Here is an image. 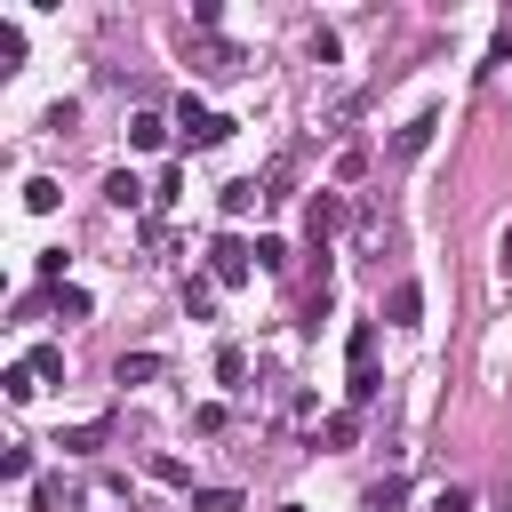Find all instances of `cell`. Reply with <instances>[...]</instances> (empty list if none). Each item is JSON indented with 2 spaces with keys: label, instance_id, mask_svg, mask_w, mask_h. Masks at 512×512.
<instances>
[{
  "label": "cell",
  "instance_id": "cell-1",
  "mask_svg": "<svg viewBox=\"0 0 512 512\" xmlns=\"http://www.w3.org/2000/svg\"><path fill=\"white\" fill-rule=\"evenodd\" d=\"M176 128H184V144H200V152H208V144H232V128H240V120L208 112L200 96H184V104H176Z\"/></svg>",
  "mask_w": 512,
  "mask_h": 512
},
{
  "label": "cell",
  "instance_id": "cell-7",
  "mask_svg": "<svg viewBox=\"0 0 512 512\" xmlns=\"http://www.w3.org/2000/svg\"><path fill=\"white\" fill-rule=\"evenodd\" d=\"M264 200H272V192H264L256 176H232V184H224V216H232V224H240L248 208H264Z\"/></svg>",
  "mask_w": 512,
  "mask_h": 512
},
{
  "label": "cell",
  "instance_id": "cell-10",
  "mask_svg": "<svg viewBox=\"0 0 512 512\" xmlns=\"http://www.w3.org/2000/svg\"><path fill=\"white\" fill-rule=\"evenodd\" d=\"M344 360H352V368H376V320H352V336H344Z\"/></svg>",
  "mask_w": 512,
  "mask_h": 512
},
{
  "label": "cell",
  "instance_id": "cell-19",
  "mask_svg": "<svg viewBox=\"0 0 512 512\" xmlns=\"http://www.w3.org/2000/svg\"><path fill=\"white\" fill-rule=\"evenodd\" d=\"M0 384H8V400H16V408H24V400H32V392H40V376H32V360H16V368H8V376H0Z\"/></svg>",
  "mask_w": 512,
  "mask_h": 512
},
{
  "label": "cell",
  "instance_id": "cell-15",
  "mask_svg": "<svg viewBox=\"0 0 512 512\" xmlns=\"http://www.w3.org/2000/svg\"><path fill=\"white\" fill-rule=\"evenodd\" d=\"M216 312V280H184V320H208Z\"/></svg>",
  "mask_w": 512,
  "mask_h": 512
},
{
  "label": "cell",
  "instance_id": "cell-4",
  "mask_svg": "<svg viewBox=\"0 0 512 512\" xmlns=\"http://www.w3.org/2000/svg\"><path fill=\"white\" fill-rule=\"evenodd\" d=\"M304 232H312V240L344 232V200H336V192H312V208H304Z\"/></svg>",
  "mask_w": 512,
  "mask_h": 512
},
{
  "label": "cell",
  "instance_id": "cell-14",
  "mask_svg": "<svg viewBox=\"0 0 512 512\" xmlns=\"http://www.w3.org/2000/svg\"><path fill=\"white\" fill-rule=\"evenodd\" d=\"M104 200H112V208H136V200H144V184H136L128 168H112V176H104Z\"/></svg>",
  "mask_w": 512,
  "mask_h": 512
},
{
  "label": "cell",
  "instance_id": "cell-12",
  "mask_svg": "<svg viewBox=\"0 0 512 512\" xmlns=\"http://www.w3.org/2000/svg\"><path fill=\"white\" fill-rule=\"evenodd\" d=\"M320 440H328V448H352V440H360V408H336V416H320Z\"/></svg>",
  "mask_w": 512,
  "mask_h": 512
},
{
  "label": "cell",
  "instance_id": "cell-26",
  "mask_svg": "<svg viewBox=\"0 0 512 512\" xmlns=\"http://www.w3.org/2000/svg\"><path fill=\"white\" fill-rule=\"evenodd\" d=\"M56 312L64 320H88V288H56Z\"/></svg>",
  "mask_w": 512,
  "mask_h": 512
},
{
  "label": "cell",
  "instance_id": "cell-25",
  "mask_svg": "<svg viewBox=\"0 0 512 512\" xmlns=\"http://www.w3.org/2000/svg\"><path fill=\"white\" fill-rule=\"evenodd\" d=\"M432 512H472V488H464V480H448V488L432 496Z\"/></svg>",
  "mask_w": 512,
  "mask_h": 512
},
{
  "label": "cell",
  "instance_id": "cell-11",
  "mask_svg": "<svg viewBox=\"0 0 512 512\" xmlns=\"http://www.w3.org/2000/svg\"><path fill=\"white\" fill-rule=\"evenodd\" d=\"M160 368H168L160 352H120V368H112V376H120V384H152Z\"/></svg>",
  "mask_w": 512,
  "mask_h": 512
},
{
  "label": "cell",
  "instance_id": "cell-28",
  "mask_svg": "<svg viewBox=\"0 0 512 512\" xmlns=\"http://www.w3.org/2000/svg\"><path fill=\"white\" fill-rule=\"evenodd\" d=\"M280 512H304V504H280Z\"/></svg>",
  "mask_w": 512,
  "mask_h": 512
},
{
  "label": "cell",
  "instance_id": "cell-8",
  "mask_svg": "<svg viewBox=\"0 0 512 512\" xmlns=\"http://www.w3.org/2000/svg\"><path fill=\"white\" fill-rule=\"evenodd\" d=\"M400 504H408V480H400V472L368 480V496H360V512H400Z\"/></svg>",
  "mask_w": 512,
  "mask_h": 512
},
{
  "label": "cell",
  "instance_id": "cell-21",
  "mask_svg": "<svg viewBox=\"0 0 512 512\" xmlns=\"http://www.w3.org/2000/svg\"><path fill=\"white\" fill-rule=\"evenodd\" d=\"M240 376H248V352L224 344V352H216V384H240Z\"/></svg>",
  "mask_w": 512,
  "mask_h": 512
},
{
  "label": "cell",
  "instance_id": "cell-22",
  "mask_svg": "<svg viewBox=\"0 0 512 512\" xmlns=\"http://www.w3.org/2000/svg\"><path fill=\"white\" fill-rule=\"evenodd\" d=\"M192 512H240L232 488H192Z\"/></svg>",
  "mask_w": 512,
  "mask_h": 512
},
{
  "label": "cell",
  "instance_id": "cell-24",
  "mask_svg": "<svg viewBox=\"0 0 512 512\" xmlns=\"http://www.w3.org/2000/svg\"><path fill=\"white\" fill-rule=\"evenodd\" d=\"M0 480H32V448H0Z\"/></svg>",
  "mask_w": 512,
  "mask_h": 512
},
{
  "label": "cell",
  "instance_id": "cell-18",
  "mask_svg": "<svg viewBox=\"0 0 512 512\" xmlns=\"http://www.w3.org/2000/svg\"><path fill=\"white\" fill-rule=\"evenodd\" d=\"M376 392H384V376H376V368H352V384H344V400H352V408H368Z\"/></svg>",
  "mask_w": 512,
  "mask_h": 512
},
{
  "label": "cell",
  "instance_id": "cell-9",
  "mask_svg": "<svg viewBox=\"0 0 512 512\" xmlns=\"http://www.w3.org/2000/svg\"><path fill=\"white\" fill-rule=\"evenodd\" d=\"M128 144H136V152H160V144H168V120H160V112H136V120H128Z\"/></svg>",
  "mask_w": 512,
  "mask_h": 512
},
{
  "label": "cell",
  "instance_id": "cell-6",
  "mask_svg": "<svg viewBox=\"0 0 512 512\" xmlns=\"http://www.w3.org/2000/svg\"><path fill=\"white\" fill-rule=\"evenodd\" d=\"M104 432H112V424H104V416H88V424H64V432H56V448H64V456H96V448H104Z\"/></svg>",
  "mask_w": 512,
  "mask_h": 512
},
{
  "label": "cell",
  "instance_id": "cell-23",
  "mask_svg": "<svg viewBox=\"0 0 512 512\" xmlns=\"http://www.w3.org/2000/svg\"><path fill=\"white\" fill-rule=\"evenodd\" d=\"M256 264H264V272H288V240L264 232V240H256Z\"/></svg>",
  "mask_w": 512,
  "mask_h": 512
},
{
  "label": "cell",
  "instance_id": "cell-20",
  "mask_svg": "<svg viewBox=\"0 0 512 512\" xmlns=\"http://www.w3.org/2000/svg\"><path fill=\"white\" fill-rule=\"evenodd\" d=\"M336 176L360 184V176H368V144H344V152H336Z\"/></svg>",
  "mask_w": 512,
  "mask_h": 512
},
{
  "label": "cell",
  "instance_id": "cell-13",
  "mask_svg": "<svg viewBox=\"0 0 512 512\" xmlns=\"http://www.w3.org/2000/svg\"><path fill=\"white\" fill-rule=\"evenodd\" d=\"M24 360H32V376H40V384H64V344H32Z\"/></svg>",
  "mask_w": 512,
  "mask_h": 512
},
{
  "label": "cell",
  "instance_id": "cell-27",
  "mask_svg": "<svg viewBox=\"0 0 512 512\" xmlns=\"http://www.w3.org/2000/svg\"><path fill=\"white\" fill-rule=\"evenodd\" d=\"M496 280H504V288H512V224H504V232H496Z\"/></svg>",
  "mask_w": 512,
  "mask_h": 512
},
{
  "label": "cell",
  "instance_id": "cell-3",
  "mask_svg": "<svg viewBox=\"0 0 512 512\" xmlns=\"http://www.w3.org/2000/svg\"><path fill=\"white\" fill-rule=\"evenodd\" d=\"M432 128H440V112H416V120H400V128H392V160H416V152H432Z\"/></svg>",
  "mask_w": 512,
  "mask_h": 512
},
{
  "label": "cell",
  "instance_id": "cell-2",
  "mask_svg": "<svg viewBox=\"0 0 512 512\" xmlns=\"http://www.w3.org/2000/svg\"><path fill=\"white\" fill-rule=\"evenodd\" d=\"M248 264H256V248H248V240H232V232H216V248H208V280H216V288H240V280H248Z\"/></svg>",
  "mask_w": 512,
  "mask_h": 512
},
{
  "label": "cell",
  "instance_id": "cell-5",
  "mask_svg": "<svg viewBox=\"0 0 512 512\" xmlns=\"http://www.w3.org/2000/svg\"><path fill=\"white\" fill-rule=\"evenodd\" d=\"M384 320H392V328H416V320H424V288H416V280H400V288L384 296Z\"/></svg>",
  "mask_w": 512,
  "mask_h": 512
},
{
  "label": "cell",
  "instance_id": "cell-17",
  "mask_svg": "<svg viewBox=\"0 0 512 512\" xmlns=\"http://www.w3.org/2000/svg\"><path fill=\"white\" fill-rule=\"evenodd\" d=\"M56 200H64V192H56V176H32V184H24V208H32V216H48Z\"/></svg>",
  "mask_w": 512,
  "mask_h": 512
},
{
  "label": "cell",
  "instance_id": "cell-16",
  "mask_svg": "<svg viewBox=\"0 0 512 512\" xmlns=\"http://www.w3.org/2000/svg\"><path fill=\"white\" fill-rule=\"evenodd\" d=\"M144 472H152V480H160V488H192V464H184V456H152V464H144Z\"/></svg>",
  "mask_w": 512,
  "mask_h": 512
}]
</instances>
